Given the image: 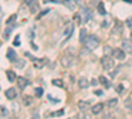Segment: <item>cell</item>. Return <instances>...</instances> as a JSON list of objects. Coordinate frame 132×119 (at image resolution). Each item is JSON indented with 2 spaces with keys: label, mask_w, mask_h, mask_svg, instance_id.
Instances as JSON below:
<instances>
[{
  "label": "cell",
  "mask_w": 132,
  "mask_h": 119,
  "mask_svg": "<svg viewBox=\"0 0 132 119\" xmlns=\"http://www.w3.org/2000/svg\"><path fill=\"white\" fill-rule=\"evenodd\" d=\"M86 48L89 49V50H94L99 46V38L96 36H89L86 40Z\"/></svg>",
  "instance_id": "cell-1"
},
{
  "label": "cell",
  "mask_w": 132,
  "mask_h": 119,
  "mask_svg": "<svg viewBox=\"0 0 132 119\" xmlns=\"http://www.w3.org/2000/svg\"><path fill=\"white\" fill-rule=\"evenodd\" d=\"M101 64H102V66H103L104 70H111V69H114V66H115L114 60H112L111 57H107V56H104V57L101 60Z\"/></svg>",
  "instance_id": "cell-2"
},
{
  "label": "cell",
  "mask_w": 132,
  "mask_h": 119,
  "mask_svg": "<svg viewBox=\"0 0 132 119\" xmlns=\"http://www.w3.org/2000/svg\"><path fill=\"white\" fill-rule=\"evenodd\" d=\"M122 49L126 53H131L132 54V40H123L122 41Z\"/></svg>",
  "instance_id": "cell-3"
},
{
  "label": "cell",
  "mask_w": 132,
  "mask_h": 119,
  "mask_svg": "<svg viewBox=\"0 0 132 119\" xmlns=\"http://www.w3.org/2000/svg\"><path fill=\"white\" fill-rule=\"evenodd\" d=\"M112 56L116 58V60H124L126 58V52L120 48H116L112 50Z\"/></svg>",
  "instance_id": "cell-4"
},
{
  "label": "cell",
  "mask_w": 132,
  "mask_h": 119,
  "mask_svg": "<svg viewBox=\"0 0 132 119\" xmlns=\"http://www.w3.org/2000/svg\"><path fill=\"white\" fill-rule=\"evenodd\" d=\"M61 64H62V66L63 68H70L71 65H73V57H68V56H65L61 58Z\"/></svg>",
  "instance_id": "cell-5"
},
{
  "label": "cell",
  "mask_w": 132,
  "mask_h": 119,
  "mask_svg": "<svg viewBox=\"0 0 132 119\" xmlns=\"http://www.w3.org/2000/svg\"><path fill=\"white\" fill-rule=\"evenodd\" d=\"M28 83H29V81H28L27 78H24V77H17V86H19V89L24 90V89L27 88Z\"/></svg>",
  "instance_id": "cell-6"
},
{
  "label": "cell",
  "mask_w": 132,
  "mask_h": 119,
  "mask_svg": "<svg viewBox=\"0 0 132 119\" xmlns=\"http://www.w3.org/2000/svg\"><path fill=\"white\" fill-rule=\"evenodd\" d=\"M4 94H5V97H7L8 99H15V98H16V95H17L16 89H13V88H9V89H7Z\"/></svg>",
  "instance_id": "cell-7"
},
{
  "label": "cell",
  "mask_w": 132,
  "mask_h": 119,
  "mask_svg": "<svg viewBox=\"0 0 132 119\" xmlns=\"http://www.w3.org/2000/svg\"><path fill=\"white\" fill-rule=\"evenodd\" d=\"M33 62H35V68L36 69H42L44 66H45V64L48 62L46 58H41V60H33Z\"/></svg>",
  "instance_id": "cell-8"
},
{
  "label": "cell",
  "mask_w": 132,
  "mask_h": 119,
  "mask_svg": "<svg viewBox=\"0 0 132 119\" xmlns=\"http://www.w3.org/2000/svg\"><path fill=\"white\" fill-rule=\"evenodd\" d=\"M78 86H79V89H87L90 86V82H89V80L87 78H79L78 80Z\"/></svg>",
  "instance_id": "cell-9"
},
{
  "label": "cell",
  "mask_w": 132,
  "mask_h": 119,
  "mask_svg": "<svg viewBox=\"0 0 132 119\" xmlns=\"http://www.w3.org/2000/svg\"><path fill=\"white\" fill-rule=\"evenodd\" d=\"M102 110H103V103H96V105H94V106L91 107V113H93L94 115L101 114Z\"/></svg>",
  "instance_id": "cell-10"
},
{
  "label": "cell",
  "mask_w": 132,
  "mask_h": 119,
  "mask_svg": "<svg viewBox=\"0 0 132 119\" xmlns=\"http://www.w3.org/2000/svg\"><path fill=\"white\" fill-rule=\"evenodd\" d=\"M16 57H17L16 52H15V50H13L12 48H9V49L7 50V58H8L9 61H15V60H17Z\"/></svg>",
  "instance_id": "cell-11"
},
{
  "label": "cell",
  "mask_w": 132,
  "mask_h": 119,
  "mask_svg": "<svg viewBox=\"0 0 132 119\" xmlns=\"http://www.w3.org/2000/svg\"><path fill=\"white\" fill-rule=\"evenodd\" d=\"M87 30L85 29V28H82L81 29V32H79V42H82V44H86V40H87Z\"/></svg>",
  "instance_id": "cell-12"
},
{
  "label": "cell",
  "mask_w": 132,
  "mask_h": 119,
  "mask_svg": "<svg viewBox=\"0 0 132 119\" xmlns=\"http://www.w3.org/2000/svg\"><path fill=\"white\" fill-rule=\"evenodd\" d=\"M78 107H79V110L86 111V110L90 107V102H89V101H79V102H78Z\"/></svg>",
  "instance_id": "cell-13"
},
{
  "label": "cell",
  "mask_w": 132,
  "mask_h": 119,
  "mask_svg": "<svg viewBox=\"0 0 132 119\" xmlns=\"http://www.w3.org/2000/svg\"><path fill=\"white\" fill-rule=\"evenodd\" d=\"M5 74H7V77H8V81H9V82H13L15 80H17L16 73H15V72H12V70H7V72H5Z\"/></svg>",
  "instance_id": "cell-14"
},
{
  "label": "cell",
  "mask_w": 132,
  "mask_h": 119,
  "mask_svg": "<svg viewBox=\"0 0 132 119\" xmlns=\"http://www.w3.org/2000/svg\"><path fill=\"white\" fill-rule=\"evenodd\" d=\"M73 29H74V27H73V24H69L68 27H66V29H65V32H63V36H66V37H70V35L73 33Z\"/></svg>",
  "instance_id": "cell-15"
},
{
  "label": "cell",
  "mask_w": 132,
  "mask_h": 119,
  "mask_svg": "<svg viewBox=\"0 0 132 119\" xmlns=\"http://www.w3.org/2000/svg\"><path fill=\"white\" fill-rule=\"evenodd\" d=\"M83 15H85L83 21H85V23H87V21H89V19L91 17V11H90L89 8H83Z\"/></svg>",
  "instance_id": "cell-16"
},
{
  "label": "cell",
  "mask_w": 132,
  "mask_h": 119,
  "mask_svg": "<svg viewBox=\"0 0 132 119\" xmlns=\"http://www.w3.org/2000/svg\"><path fill=\"white\" fill-rule=\"evenodd\" d=\"M124 106H126V109H127L129 113H132V98L126 99V101H124Z\"/></svg>",
  "instance_id": "cell-17"
},
{
  "label": "cell",
  "mask_w": 132,
  "mask_h": 119,
  "mask_svg": "<svg viewBox=\"0 0 132 119\" xmlns=\"http://www.w3.org/2000/svg\"><path fill=\"white\" fill-rule=\"evenodd\" d=\"M116 105H118V99H116V98H111V99H108V101H107V106L110 107V109L115 107Z\"/></svg>",
  "instance_id": "cell-18"
},
{
  "label": "cell",
  "mask_w": 132,
  "mask_h": 119,
  "mask_svg": "<svg viewBox=\"0 0 132 119\" xmlns=\"http://www.w3.org/2000/svg\"><path fill=\"white\" fill-rule=\"evenodd\" d=\"M98 12L101 15H106V9H104V4L103 3H99L98 4Z\"/></svg>",
  "instance_id": "cell-19"
},
{
  "label": "cell",
  "mask_w": 132,
  "mask_h": 119,
  "mask_svg": "<svg viewBox=\"0 0 132 119\" xmlns=\"http://www.w3.org/2000/svg\"><path fill=\"white\" fill-rule=\"evenodd\" d=\"M16 68H19V69H23L24 66H25V61L24 60H16Z\"/></svg>",
  "instance_id": "cell-20"
},
{
  "label": "cell",
  "mask_w": 132,
  "mask_h": 119,
  "mask_svg": "<svg viewBox=\"0 0 132 119\" xmlns=\"http://www.w3.org/2000/svg\"><path fill=\"white\" fill-rule=\"evenodd\" d=\"M15 21H16V15H12V16H9V17L7 19L5 24H7V25H11L12 23H15Z\"/></svg>",
  "instance_id": "cell-21"
},
{
  "label": "cell",
  "mask_w": 132,
  "mask_h": 119,
  "mask_svg": "<svg viewBox=\"0 0 132 119\" xmlns=\"http://www.w3.org/2000/svg\"><path fill=\"white\" fill-rule=\"evenodd\" d=\"M99 82L103 83V85L106 86V88H108V86H110V83H108L107 78H106V77H103V75H101V77H99Z\"/></svg>",
  "instance_id": "cell-22"
},
{
  "label": "cell",
  "mask_w": 132,
  "mask_h": 119,
  "mask_svg": "<svg viewBox=\"0 0 132 119\" xmlns=\"http://www.w3.org/2000/svg\"><path fill=\"white\" fill-rule=\"evenodd\" d=\"M52 83H53L54 86H58V88H63V82H62L61 80H53Z\"/></svg>",
  "instance_id": "cell-23"
},
{
  "label": "cell",
  "mask_w": 132,
  "mask_h": 119,
  "mask_svg": "<svg viewBox=\"0 0 132 119\" xmlns=\"http://www.w3.org/2000/svg\"><path fill=\"white\" fill-rule=\"evenodd\" d=\"M23 102H24L25 106H29L32 103V98H30V97H24V101Z\"/></svg>",
  "instance_id": "cell-24"
},
{
  "label": "cell",
  "mask_w": 132,
  "mask_h": 119,
  "mask_svg": "<svg viewBox=\"0 0 132 119\" xmlns=\"http://www.w3.org/2000/svg\"><path fill=\"white\" fill-rule=\"evenodd\" d=\"M123 90H124V88H123V85H118V86H116V93H119V94H122V93H123Z\"/></svg>",
  "instance_id": "cell-25"
},
{
  "label": "cell",
  "mask_w": 132,
  "mask_h": 119,
  "mask_svg": "<svg viewBox=\"0 0 132 119\" xmlns=\"http://www.w3.org/2000/svg\"><path fill=\"white\" fill-rule=\"evenodd\" d=\"M126 25L129 27V28H132V17H127V20H126Z\"/></svg>",
  "instance_id": "cell-26"
},
{
  "label": "cell",
  "mask_w": 132,
  "mask_h": 119,
  "mask_svg": "<svg viewBox=\"0 0 132 119\" xmlns=\"http://www.w3.org/2000/svg\"><path fill=\"white\" fill-rule=\"evenodd\" d=\"M7 115H8V111H7L5 107L3 106V107H2V118H5Z\"/></svg>",
  "instance_id": "cell-27"
},
{
  "label": "cell",
  "mask_w": 132,
  "mask_h": 119,
  "mask_svg": "<svg viewBox=\"0 0 132 119\" xmlns=\"http://www.w3.org/2000/svg\"><path fill=\"white\" fill-rule=\"evenodd\" d=\"M63 110H60V111H56V113H53L52 114V116H61V115H63Z\"/></svg>",
  "instance_id": "cell-28"
},
{
  "label": "cell",
  "mask_w": 132,
  "mask_h": 119,
  "mask_svg": "<svg viewBox=\"0 0 132 119\" xmlns=\"http://www.w3.org/2000/svg\"><path fill=\"white\" fill-rule=\"evenodd\" d=\"M37 8H38V5H37L36 3H33V4L30 5V11H32V12H33V13H35V12H36V9H37Z\"/></svg>",
  "instance_id": "cell-29"
},
{
  "label": "cell",
  "mask_w": 132,
  "mask_h": 119,
  "mask_svg": "<svg viewBox=\"0 0 132 119\" xmlns=\"http://www.w3.org/2000/svg\"><path fill=\"white\" fill-rule=\"evenodd\" d=\"M48 98H49V101H50L52 103H57V102H60V99H56V98H53L52 95H48Z\"/></svg>",
  "instance_id": "cell-30"
},
{
  "label": "cell",
  "mask_w": 132,
  "mask_h": 119,
  "mask_svg": "<svg viewBox=\"0 0 132 119\" xmlns=\"http://www.w3.org/2000/svg\"><path fill=\"white\" fill-rule=\"evenodd\" d=\"M42 93H44V91H42V89H41V88H37V89H36V95H37V97H41V95H42Z\"/></svg>",
  "instance_id": "cell-31"
},
{
  "label": "cell",
  "mask_w": 132,
  "mask_h": 119,
  "mask_svg": "<svg viewBox=\"0 0 132 119\" xmlns=\"http://www.w3.org/2000/svg\"><path fill=\"white\" fill-rule=\"evenodd\" d=\"M48 12H49V9H45V11H42V12H41V13H40V15L37 16V19H40V17H42V16H45V15H46Z\"/></svg>",
  "instance_id": "cell-32"
},
{
  "label": "cell",
  "mask_w": 132,
  "mask_h": 119,
  "mask_svg": "<svg viewBox=\"0 0 132 119\" xmlns=\"http://www.w3.org/2000/svg\"><path fill=\"white\" fill-rule=\"evenodd\" d=\"M104 119H114V115H112L111 113H108V114L104 115Z\"/></svg>",
  "instance_id": "cell-33"
},
{
  "label": "cell",
  "mask_w": 132,
  "mask_h": 119,
  "mask_svg": "<svg viewBox=\"0 0 132 119\" xmlns=\"http://www.w3.org/2000/svg\"><path fill=\"white\" fill-rule=\"evenodd\" d=\"M13 44H15V46H19L20 45V40H19V36L16 37V40L13 41Z\"/></svg>",
  "instance_id": "cell-34"
},
{
  "label": "cell",
  "mask_w": 132,
  "mask_h": 119,
  "mask_svg": "<svg viewBox=\"0 0 132 119\" xmlns=\"http://www.w3.org/2000/svg\"><path fill=\"white\" fill-rule=\"evenodd\" d=\"M33 3H35V0H25V4L27 5H32Z\"/></svg>",
  "instance_id": "cell-35"
},
{
  "label": "cell",
  "mask_w": 132,
  "mask_h": 119,
  "mask_svg": "<svg viewBox=\"0 0 132 119\" xmlns=\"http://www.w3.org/2000/svg\"><path fill=\"white\" fill-rule=\"evenodd\" d=\"M82 118H83V119H93V116H91L90 114H85Z\"/></svg>",
  "instance_id": "cell-36"
},
{
  "label": "cell",
  "mask_w": 132,
  "mask_h": 119,
  "mask_svg": "<svg viewBox=\"0 0 132 119\" xmlns=\"http://www.w3.org/2000/svg\"><path fill=\"white\" fill-rule=\"evenodd\" d=\"M74 19H75V21H79V23H81V16L75 15V16H74Z\"/></svg>",
  "instance_id": "cell-37"
},
{
  "label": "cell",
  "mask_w": 132,
  "mask_h": 119,
  "mask_svg": "<svg viewBox=\"0 0 132 119\" xmlns=\"http://www.w3.org/2000/svg\"><path fill=\"white\" fill-rule=\"evenodd\" d=\"M32 119H40V116L37 115V114H35V115H33V118Z\"/></svg>",
  "instance_id": "cell-38"
},
{
  "label": "cell",
  "mask_w": 132,
  "mask_h": 119,
  "mask_svg": "<svg viewBox=\"0 0 132 119\" xmlns=\"http://www.w3.org/2000/svg\"><path fill=\"white\" fill-rule=\"evenodd\" d=\"M131 40H132V33H131Z\"/></svg>",
  "instance_id": "cell-39"
}]
</instances>
